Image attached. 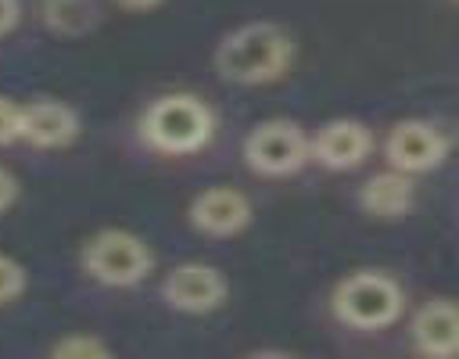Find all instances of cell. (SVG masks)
I'll list each match as a JSON object with an SVG mask.
<instances>
[{"label": "cell", "instance_id": "obj_9", "mask_svg": "<svg viewBox=\"0 0 459 359\" xmlns=\"http://www.w3.org/2000/svg\"><path fill=\"white\" fill-rule=\"evenodd\" d=\"M369 151H373V133L359 118H333L308 140V158H316L330 172L362 165Z\"/></svg>", "mask_w": 459, "mask_h": 359}, {"label": "cell", "instance_id": "obj_5", "mask_svg": "<svg viewBox=\"0 0 459 359\" xmlns=\"http://www.w3.org/2000/svg\"><path fill=\"white\" fill-rule=\"evenodd\" d=\"M244 162L258 176H290L308 162V136L290 118H265L247 133Z\"/></svg>", "mask_w": 459, "mask_h": 359}, {"label": "cell", "instance_id": "obj_7", "mask_svg": "<svg viewBox=\"0 0 459 359\" xmlns=\"http://www.w3.org/2000/svg\"><path fill=\"white\" fill-rule=\"evenodd\" d=\"M445 136L434 122H423V118H405V122H394L387 140H384V158L391 169H402L409 176L416 172H427V169H437L445 162Z\"/></svg>", "mask_w": 459, "mask_h": 359}, {"label": "cell", "instance_id": "obj_19", "mask_svg": "<svg viewBox=\"0 0 459 359\" xmlns=\"http://www.w3.org/2000/svg\"><path fill=\"white\" fill-rule=\"evenodd\" d=\"M118 7H126V11H154V7H161L165 0H115Z\"/></svg>", "mask_w": 459, "mask_h": 359}, {"label": "cell", "instance_id": "obj_3", "mask_svg": "<svg viewBox=\"0 0 459 359\" xmlns=\"http://www.w3.org/2000/svg\"><path fill=\"white\" fill-rule=\"evenodd\" d=\"M330 305L344 327L380 330L402 316L405 294H402V284L394 276H387L380 269H355L333 287Z\"/></svg>", "mask_w": 459, "mask_h": 359}, {"label": "cell", "instance_id": "obj_11", "mask_svg": "<svg viewBox=\"0 0 459 359\" xmlns=\"http://www.w3.org/2000/svg\"><path fill=\"white\" fill-rule=\"evenodd\" d=\"M79 136V115L75 108L61 101H32L22 104V140L32 147H68Z\"/></svg>", "mask_w": 459, "mask_h": 359}, {"label": "cell", "instance_id": "obj_14", "mask_svg": "<svg viewBox=\"0 0 459 359\" xmlns=\"http://www.w3.org/2000/svg\"><path fill=\"white\" fill-rule=\"evenodd\" d=\"M50 355H57V359H108L111 348L93 334H68V337H57L50 345Z\"/></svg>", "mask_w": 459, "mask_h": 359}, {"label": "cell", "instance_id": "obj_17", "mask_svg": "<svg viewBox=\"0 0 459 359\" xmlns=\"http://www.w3.org/2000/svg\"><path fill=\"white\" fill-rule=\"evenodd\" d=\"M18 190H22L18 180H14L7 169H0V212H7V208L18 201Z\"/></svg>", "mask_w": 459, "mask_h": 359}, {"label": "cell", "instance_id": "obj_18", "mask_svg": "<svg viewBox=\"0 0 459 359\" xmlns=\"http://www.w3.org/2000/svg\"><path fill=\"white\" fill-rule=\"evenodd\" d=\"M22 18V4L18 0H0V36H7Z\"/></svg>", "mask_w": 459, "mask_h": 359}, {"label": "cell", "instance_id": "obj_8", "mask_svg": "<svg viewBox=\"0 0 459 359\" xmlns=\"http://www.w3.org/2000/svg\"><path fill=\"white\" fill-rule=\"evenodd\" d=\"M186 219L204 237H233L251 223V201L237 187H208L190 201Z\"/></svg>", "mask_w": 459, "mask_h": 359}, {"label": "cell", "instance_id": "obj_13", "mask_svg": "<svg viewBox=\"0 0 459 359\" xmlns=\"http://www.w3.org/2000/svg\"><path fill=\"white\" fill-rule=\"evenodd\" d=\"M39 18L57 36H86L100 25L97 0H39Z\"/></svg>", "mask_w": 459, "mask_h": 359}, {"label": "cell", "instance_id": "obj_1", "mask_svg": "<svg viewBox=\"0 0 459 359\" xmlns=\"http://www.w3.org/2000/svg\"><path fill=\"white\" fill-rule=\"evenodd\" d=\"M294 61V36L276 22H247L226 32L215 47V72L237 86L276 83Z\"/></svg>", "mask_w": 459, "mask_h": 359}, {"label": "cell", "instance_id": "obj_6", "mask_svg": "<svg viewBox=\"0 0 459 359\" xmlns=\"http://www.w3.org/2000/svg\"><path fill=\"white\" fill-rule=\"evenodd\" d=\"M226 294H230V284H226L222 269H215L208 262H183L161 280L165 305L176 312H186V316H204V312L222 309Z\"/></svg>", "mask_w": 459, "mask_h": 359}, {"label": "cell", "instance_id": "obj_10", "mask_svg": "<svg viewBox=\"0 0 459 359\" xmlns=\"http://www.w3.org/2000/svg\"><path fill=\"white\" fill-rule=\"evenodd\" d=\"M412 345L423 355L434 359H452L459 348V309L452 298H434L427 305L416 309L412 323H409Z\"/></svg>", "mask_w": 459, "mask_h": 359}, {"label": "cell", "instance_id": "obj_4", "mask_svg": "<svg viewBox=\"0 0 459 359\" xmlns=\"http://www.w3.org/2000/svg\"><path fill=\"white\" fill-rule=\"evenodd\" d=\"M82 269L104 287H133L154 269V255L129 230H97L82 244Z\"/></svg>", "mask_w": 459, "mask_h": 359}, {"label": "cell", "instance_id": "obj_16", "mask_svg": "<svg viewBox=\"0 0 459 359\" xmlns=\"http://www.w3.org/2000/svg\"><path fill=\"white\" fill-rule=\"evenodd\" d=\"M22 140V104L11 97H0V147Z\"/></svg>", "mask_w": 459, "mask_h": 359}, {"label": "cell", "instance_id": "obj_12", "mask_svg": "<svg viewBox=\"0 0 459 359\" xmlns=\"http://www.w3.org/2000/svg\"><path fill=\"white\" fill-rule=\"evenodd\" d=\"M412 201H416V183L402 169L377 172L359 187V208L373 219H398L412 208Z\"/></svg>", "mask_w": 459, "mask_h": 359}, {"label": "cell", "instance_id": "obj_15", "mask_svg": "<svg viewBox=\"0 0 459 359\" xmlns=\"http://www.w3.org/2000/svg\"><path fill=\"white\" fill-rule=\"evenodd\" d=\"M25 284H29L25 266L18 258H11V255H0V305L22 298L25 294Z\"/></svg>", "mask_w": 459, "mask_h": 359}, {"label": "cell", "instance_id": "obj_2", "mask_svg": "<svg viewBox=\"0 0 459 359\" xmlns=\"http://www.w3.org/2000/svg\"><path fill=\"white\" fill-rule=\"evenodd\" d=\"M140 136L158 154H194L215 136V115L194 93H165L140 115Z\"/></svg>", "mask_w": 459, "mask_h": 359}]
</instances>
